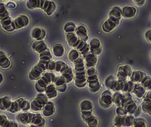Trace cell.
<instances>
[{"instance_id": "17", "label": "cell", "mask_w": 151, "mask_h": 127, "mask_svg": "<svg viewBox=\"0 0 151 127\" xmlns=\"http://www.w3.org/2000/svg\"><path fill=\"white\" fill-rule=\"evenodd\" d=\"M121 19L114 17H108L102 25V30L104 32L109 33L115 30L120 25Z\"/></svg>"}, {"instance_id": "28", "label": "cell", "mask_w": 151, "mask_h": 127, "mask_svg": "<svg viewBox=\"0 0 151 127\" xmlns=\"http://www.w3.org/2000/svg\"><path fill=\"white\" fill-rule=\"evenodd\" d=\"M44 93L47 96L48 99H53L57 98L58 96V92L53 83H50L45 88Z\"/></svg>"}, {"instance_id": "25", "label": "cell", "mask_w": 151, "mask_h": 127, "mask_svg": "<svg viewBox=\"0 0 151 127\" xmlns=\"http://www.w3.org/2000/svg\"><path fill=\"white\" fill-rule=\"evenodd\" d=\"M84 63L86 68H96L98 63V56L91 53L90 52L88 53L84 57Z\"/></svg>"}, {"instance_id": "23", "label": "cell", "mask_w": 151, "mask_h": 127, "mask_svg": "<svg viewBox=\"0 0 151 127\" xmlns=\"http://www.w3.org/2000/svg\"><path fill=\"white\" fill-rule=\"evenodd\" d=\"M42 115L44 118H50L55 113V105L54 102L49 99L48 101L45 103L43 108L41 110Z\"/></svg>"}, {"instance_id": "18", "label": "cell", "mask_w": 151, "mask_h": 127, "mask_svg": "<svg viewBox=\"0 0 151 127\" xmlns=\"http://www.w3.org/2000/svg\"><path fill=\"white\" fill-rule=\"evenodd\" d=\"M29 23H30V20H29V18L27 15H19L18 17L13 19V28H14V31L20 30V29L27 27L29 25Z\"/></svg>"}, {"instance_id": "2", "label": "cell", "mask_w": 151, "mask_h": 127, "mask_svg": "<svg viewBox=\"0 0 151 127\" xmlns=\"http://www.w3.org/2000/svg\"><path fill=\"white\" fill-rule=\"evenodd\" d=\"M68 60L74 65V83L78 89H84L87 86L86 67L79 52L71 48L68 53Z\"/></svg>"}, {"instance_id": "32", "label": "cell", "mask_w": 151, "mask_h": 127, "mask_svg": "<svg viewBox=\"0 0 151 127\" xmlns=\"http://www.w3.org/2000/svg\"><path fill=\"white\" fill-rule=\"evenodd\" d=\"M11 66V61L4 51L0 50V68L8 69Z\"/></svg>"}, {"instance_id": "9", "label": "cell", "mask_w": 151, "mask_h": 127, "mask_svg": "<svg viewBox=\"0 0 151 127\" xmlns=\"http://www.w3.org/2000/svg\"><path fill=\"white\" fill-rule=\"evenodd\" d=\"M65 40L68 46L77 50L82 57H84L88 53H90L88 42L81 40L75 33L65 34Z\"/></svg>"}, {"instance_id": "8", "label": "cell", "mask_w": 151, "mask_h": 127, "mask_svg": "<svg viewBox=\"0 0 151 127\" xmlns=\"http://www.w3.org/2000/svg\"><path fill=\"white\" fill-rule=\"evenodd\" d=\"M26 7L29 10L40 9L48 16L55 12L57 5L52 0H27Z\"/></svg>"}, {"instance_id": "4", "label": "cell", "mask_w": 151, "mask_h": 127, "mask_svg": "<svg viewBox=\"0 0 151 127\" xmlns=\"http://www.w3.org/2000/svg\"><path fill=\"white\" fill-rule=\"evenodd\" d=\"M104 85L108 90L114 92L132 94L135 83L131 80L118 79L114 76H109L104 80Z\"/></svg>"}, {"instance_id": "20", "label": "cell", "mask_w": 151, "mask_h": 127, "mask_svg": "<svg viewBox=\"0 0 151 127\" xmlns=\"http://www.w3.org/2000/svg\"><path fill=\"white\" fill-rule=\"evenodd\" d=\"M132 68L127 65H123L117 68V72L116 78L118 79L126 81L129 80L130 76L132 73Z\"/></svg>"}, {"instance_id": "33", "label": "cell", "mask_w": 151, "mask_h": 127, "mask_svg": "<svg viewBox=\"0 0 151 127\" xmlns=\"http://www.w3.org/2000/svg\"><path fill=\"white\" fill-rule=\"evenodd\" d=\"M65 48L60 43H56L52 47L51 53L52 56L56 57H62L65 54Z\"/></svg>"}, {"instance_id": "1", "label": "cell", "mask_w": 151, "mask_h": 127, "mask_svg": "<svg viewBox=\"0 0 151 127\" xmlns=\"http://www.w3.org/2000/svg\"><path fill=\"white\" fill-rule=\"evenodd\" d=\"M32 50L38 54L39 60L35 66L29 71V79L35 81L47 70L49 63L52 60V56L50 48L44 40L35 41L31 45Z\"/></svg>"}, {"instance_id": "22", "label": "cell", "mask_w": 151, "mask_h": 127, "mask_svg": "<svg viewBox=\"0 0 151 127\" xmlns=\"http://www.w3.org/2000/svg\"><path fill=\"white\" fill-rule=\"evenodd\" d=\"M141 109L143 113L151 116V94L150 90H147L145 96L143 97Z\"/></svg>"}, {"instance_id": "19", "label": "cell", "mask_w": 151, "mask_h": 127, "mask_svg": "<svg viewBox=\"0 0 151 127\" xmlns=\"http://www.w3.org/2000/svg\"><path fill=\"white\" fill-rule=\"evenodd\" d=\"M112 92L110 90H105L100 96V104L104 108H110L113 105Z\"/></svg>"}, {"instance_id": "38", "label": "cell", "mask_w": 151, "mask_h": 127, "mask_svg": "<svg viewBox=\"0 0 151 127\" xmlns=\"http://www.w3.org/2000/svg\"><path fill=\"white\" fill-rule=\"evenodd\" d=\"M5 5L6 6V7L7 9H15L17 6V4L16 3L14 2L13 0H9V1H7L5 3Z\"/></svg>"}, {"instance_id": "14", "label": "cell", "mask_w": 151, "mask_h": 127, "mask_svg": "<svg viewBox=\"0 0 151 127\" xmlns=\"http://www.w3.org/2000/svg\"><path fill=\"white\" fill-rule=\"evenodd\" d=\"M125 94V98L121 107L126 110L128 114H132L136 117L139 114L140 109L138 105L134 99L131 93H124Z\"/></svg>"}, {"instance_id": "10", "label": "cell", "mask_w": 151, "mask_h": 127, "mask_svg": "<svg viewBox=\"0 0 151 127\" xmlns=\"http://www.w3.org/2000/svg\"><path fill=\"white\" fill-rule=\"evenodd\" d=\"M86 81L88 89L91 93L96 94L101 90V84L96 68H86Z\"/></svg>"}, {"instance_id": "30", "label": "cell", "mask_w": 151, "mask_h": 127, "mask_svg": "<svg viewBox=\"0 0 151 127\" xmlns=\"http://www.w3.org/2000/svg\"><path fill=\"white\" fill-rule=\"evenodd\" d=\"M17 122L11 120L5 114H0V127H18Z\"/></svg>"}, {"instance_id": "26", "label": "cell", "mask_w": 151, "mask_h": 127, "mask_svg": "<svg viewBox=\"0 0 151 127\" xmlns=\"http://www.w3.org/2000/svg\"><path fill=\"white\" fill-rule=\"evenodd\" d=\"M54 84L58 90V92L64 93L68 89V83L64 77H62L60 75L56 76L54 81Z\"/></svg>"}, {"instance_id": "34", "label": "cell", "mask_w": 151, "mask_h": 127, "mask_svg": "<svg viewBox=\"0 0 151 127\" xmlns=\"http://www.w3.org/2000/svg\"><path fill=\"white\" fill-rule=\"evenodd\" d=\"M108 17H114L117 19H121L122 18V14H121V8L119 6H114L111 8L108 12Z\"/></svg>"}, {"instance_id": "35", "label": "cell", "mask_w": 151, "mask_h": 127, "mask_svg": "<svg viewBox=\"0 0 151 127\" xmlns=\"http://www.w3.org/2000/svg\"><path fill=\"white\" fill-rule=\"evenodd\" d=\"M134 127H147V122L146 120L142 117L135 118L134 120L133 126Z\"/></svg>"}, {"instance_id": "24", "label": "cell", "mask_w": 151, "mask_h": 127, "mask_svg": "<svg viewBox=\"0 0 151 127\" xmlns=\"http://www.w3.org/2000/svg\"><path fill=\"white\" fill-rule=\"evenodd\" d=\"M75 34L78 38L84 41L88 42V41L90 40L88 28L84 25H78L77 26Z\"/></svg>"}, {"instance_id": "3", "label": "cell", "mask_w": 151, "mask_h": 127, "mask_svg": "<svg viewBox=\"0 0 151 127\" xmlns=\"http://www.w3.org/2000/svg\"><path fill=\"white\" fill-rule=\"evenodd\" d=\"M0 110L15 114L20 112L30 110V102L25 97L12 100L11 97L4 96L0 97Z\"/></svg>"}, {"instance_id": "16", "label": "cell", "mask_w": 151, "mask_h": 127, "mask_svg": "<svg viewBox=\"0 0 151 127\" xmlns=\"http://www.w3.org/2000/svg\"><path fill=\"white\" fill-rule=\"evenodd\" d=\"M136 117L132 114L125 116L116 115L114 118V125L117 127H131L133 126L134 120Z\"/></svg>"}, {"instance_id": "36", "label": "cell", "mask_w": 151, "mask_h": 127, "mask_svg": "<svg viewBox=\"0 0 151 127\" xmlns=\"http://www.w3.org/2000/svg\"><path fill=\"white\" fill-rule=\"evenodd\" d=\"M77 25L73 22H68L64 25V31L65 34L68 33H75L76 30Z\"/></svg>"}, {"instance_id": "21", "label": "cell", "mask_w": 151, "mask_h": 127, "mask_svg": "<svg viewBox=\"0 0 151 127\" xmlns=\"http://www.w3.org/2000/svg\"><path fill=\"white\" fill-rule=\"evenodd\" d=\"M89 44L90 52L91 53L99 56L103 52V47L100 40L97 38H93L88 41Z\"/></svg>"}, {"instance_id": "31", "label": "cell", "mask_w": 151, "mask_h": 127, "mask_svg": "<svg viewBox=\"0 0 151 127\" xmlns=\"http://www.w3.org/2000/svg\"><path fill=\"white\" fill-rule=\"evenodd\" d=\"M147 92V90L145 87L142 86L141 84L135 83L132 94H133L137 98L143 99V97L145 96Z\"/></svg>"}, {"instance_id": "27", "label": "cell", "mask_w": 151, "mask_h": 127, "mask_svg": "<svg viewBox=\"0 0 151 127\" xmlns=\"http://www.w3.org/2000/svg\"><path fill=\"white\" fill-rule=\"evenodd\" d=\"M137 9L132 5H125L121 8L122 18L124 19H131L136 16Z\"/></svg>"}, {"instance_id": "11", "label": "cell", "mask_w": 151, "mask_h": 127, "mask_svg": "<svg viewBox=\"0 0 151 127\" xmlns=\"http://www.w3.org/2000/svg\"><path fill=\"white\" fill-rule=\"evenodd\" d=\"M12 21L13 19L5 3L0 2V25L3 30L7 32H14Z\"/></svg>"}, {"instance_id": "39", "label": "cell", "mask_w": 151, "mask_h": 127, "mask_svg": "<svg viewBox=\"0 0 151 127\" xmlns=\"http://www.w3.org/2000/svg\"><path fill=\"white\" fill-rule=\"evenodd\" d=\"M144 37H145L146 41L150 43V42L151 41V30L150 29H149V30L145 31V34H144Z\"/></svg>"}, {"instance_id": "43", "label": "cell", "mask_w": 151, "mask_h": 127, "mask_svg": "<svg viewBox=\"0 0 151 127\" xmlns=\"http://www.w3.org/2000/svg\"><path fill=\"white\" fill-rule=\"evenodd\" d=\"M18 1H24V0H18Z\"/></svg>"}, {"instance_id": "5", "label": "cell", "mask_w": 151, "mask_h": 127, "mask_svg": "<svg viewBox=\"0 0 151 127\" xmlns=\"http://www.w3.org/2000/svg\"><path fill=\"white\" fill-rule=\"evenodd\" d=\"M47 70L60 74L64 77L68 84H70L74 80L73 68L62 60H52L49 63Z\"/></svg>"}, {"instance_id": "7", "label": "cell", "mask_w": 151, "mask_h": 127, "mask_svg": "<svg viewBox=\"0 0 151 127\" xmlns=\"http://www.w3.org/2000/svg\"><path fill=\"white\" fill-rule=\"evenodd\" d=\"M81 118L88 126L96 127L99 125V119L93 114V104L89 99H84L80 103Z\"/></svg>"}, {"instance_id": "42", "label": "cell", "mask_w": 151, "mask_h": 127, "mask_svg": "<svg viewBox=\"0 0 151 127\" xmlns=\"http://www.w3.org/2000/svg\"><path fill=\"white\" fill-rule=\"evenodd\" d=\"M1 1H7V0H0Z\"/></svg>"}, {"instance_id": "15", "label": "cell", "mask_w": 151, "mask_h": 127, "mask_svg": "<svg viewBox=\"0 0 151 127\" xmlns=\"http://www.w3.org/2000/svg\"><path fill=\"white\" fill-rule=\"evenodd\" d=\"M49 101L44 92L38 93L35 98L30 102V110L32 112H39Z\"/></svg>"}, {"instance_id": "29", "label": "cell", "mask_w": 151, "mask_h": 127, "mask_svg": "<svg viewBox=\"0 0 151 127\" xmlns=\"http://www.w3.org/2000/svg\"><path fill=\"white\" fill-rule=\"evenodd\" d=\"M46 36V31L42 27H35L31 31V37L35 41L44 40Z\"/></svg>"}, {"instance_id": "41", "label": "cell", "mask_w": 151, "mask_h": 127, "mask_svg": "<svg viewBox=\"0 0 151 127\" xmlns=\"http://www.w3.org/2000/svg\"><path fill=\"white\" fill-rule=\"evenodd\" d=\"M3 79H4V77H3V75L1 72H0V84H1L3 83Z\"/></svg>"}, {"instance_id": "12", "label": "cell", "mask_w": 151, "mask_h": 127, "mask_svg": "<svg viewBox=\"0 0 151 127\" xmlns=\"http://www.w3.org/2000/svg\"><path fill=\"white\" fill-rule=\"evenodd\" d=\"M57 76L56 73L50 70L45 71L41 76L35 81V89L37 93L44 92L45 88L50 83H54L55 77Z\"/></svg>"}, {"instance_id": "40", "label": "cell", "mask_w": 151, "mask_h": 127, "mask_svg": "<svg viewBox=\"0 0 151 127\" xmlns=\"http://www.w3.org/2000/svg\"><path fill=\"white\" fill-rule=\"evenodd\" d=\"M132 1L138 6H142L145 2V0H132Z\"/></svg>"}, {"instance_id": "37", "label": "cell", "mask_w": 151, "mask_h": 127, "mask_svg": "<svg viewBox=\"0 0 151 127\" xmlns=\"http://www.w3.org/2000/svg\"><path fill=\"white\" fill-rule=\"evenodd\" d=\"M116 115H119V116H125L128 114V113L127 112L126 110L121 106H117V109L116 110Z\"/></svg>"}, {"instance_id": "13", "label": "cell", "mask_w": 151, "mask_h": 127, "mask_svg": "<svg viewBox=\"0 0 151 127\" xmlns=\"http://www.w3.org/2000/svg\"><path fill=\"white\" fill-rule=\"evenodd\" d=\"M129 79L135 83L141 84L147 90L151 89V78L145 72L141 70H132Z\"/></svg>"}, {"instance_id": "6", "label": "cell", "mask_w": 151, "mask_h": 127, "mask_svg": "<svg viewBox=\"0 0 151 127\" xmlns=\"http://www.w3.org/2000/svg\"><path fill=\"white\" fill-rule=\"evenodd\" d=\"M18 123L29 126L43 127L45 126V119L42 114L36 112H20L16 116Z\"/></svg>"}]
</instances>
